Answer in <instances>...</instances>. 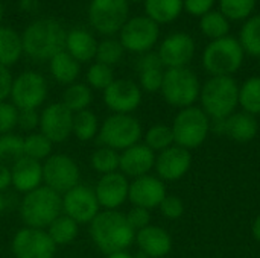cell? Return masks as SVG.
Returning <instances> with one entry per match:
<instances>
[{"label": "cell", "instance_id": "1", "mask_svg": "<svg viewBox=\"0 0 260 258\" xmlns=\"http://www.w3.org/2000/svg\"><path fill=\"white\" fill-rule=\"evenodd\" d=\"M88 234L104 255L128 251L136 240V231L129 227L125 213L119 210H101L88 224Z\"/></svg>", "mask_w": 260, "mask_h": 258}, {"label": "cell", "instance_id": "2", "mask_svg": "<svg viewBox=\"0 0 260 258\" xmlns=\"http://www.w3.org/2000/svg\"><path fill=\"white\" fill-rule=\"evenodd\" d=\"M67 30L53 18L32 21L21 33L23 53L35 61H49L64 50Z\"/></svg>", "mask_w": 260, "mask_h": 258}, {"label": "cell", "instance_id": "3", "mask_svg": "<svg viewBox=\"0 0 260 258\" xmlns=\"http://www.w3.org/2000/svg\"><path fill=\"white\" fill-rule=\"evenodd\" d=\"M61 213V195L46 186L23 195L18 205V214L23 225L30 228L46 230Z\"/></svg>", "mask_w": 260, "mask_h": 258}, {"label": "cell", "instance_id": "4", "mask_svg": "<svg viewBox=\"0 0 260 258\" xmlns=\"http://www.w3.org/2000/svg\"><path fill=\"white\" fill-rule=\"evenodd\" d=\"M201 109L215 122L224 120L239 105V87L232 76H212L200 93Z\"/></svg>", "mask_w": 260, "mask_h": 258}, {"label": "cell", "instance_id": "5", "mask_svg": "<svg viewBox=\"0 0 260 258\" xmlns=\"http://www.w3.org/2000/svg\"><path fill=\"white\" fill-rule=\"evenodd\" d=\"M143 137V128L137 117L133 114H110L101 122L98 143L99 146L111 148L122 152L137 143Z\"/></svg>", "mask_w": 260, "mask_h": 258}, {"label": "cell", "instance_id": "6", "mask_svg": "<svg viewBox=\"0 0 260 258\" xmlns=\"http://www.w3.org/2000/svg\"><path fill=\"white\" fill-rule=\"evenodd\" d=\"M245 52L235 36H224L207 44L203 53V65L212 76H232L244 62Z\"/></svg>", "mask_w": 260, "mask_h": 258}, {"label": "cell", "instance_id": "7", "mask_svg": "<svg viewBox=\"0 0 260 258\" xmlns=\"http://www.w3.org/2000/svg\"><path fill=\"white\" fill-rule=\"evenodd\" d=\"M160 93L171 106L184 109L193 106L200 99L201 84L198 76L187 67L166 68Z\"/></svg>", "mask_w": 260, "mask_h": 258}, {"label": "cell", "instance_id": "8", "mask_svg": "<svg viewBox=\"0 0 260 258\" xmlns=\"http://www.w3.org/2000/svg\"><path fill=\"white\" fill-rule=\"evenodd\" d=\"M171 128L175 144L192 151L200 148L207 140L212 123L210 117L201 108L189 106L178 111Z\"/></svg>", "mask_w": 260, "mask_h": 258}, {"label": "cell", "instance_id": "9", "mask_svg": "<svg viewBox=\"0 0 260 258\" xmlns=\"http://www.w3.org/2000/svg\"><path fill=\"white\" fill-rule=\"evenodd\" d=\"M87 14L96 32L111 36L120 32L129 18V3L128 0H90Z\"/></svg>", "mask_w": 260, "mask_h": 258}, {"label": "cell", "instance_id": "10", "mask_svg": "<svg viewBox=\"0 0 260 258\" xmlns=\"http://www.w3.org/2000/svg\"><path fill=\"white\" fill-rule=\"evenodd\" d=\"M47 93L46 78L35 70H26L14 78L9 102L17 109H38L46 102Z\"/></svg>", "mask_w": 260, "mask_h": 258}, {"label": "cell", "instance_id": "11", "mask_svg": "<svg viewBox=\"0 0 260 258\" xmlns=\"http://www.w3.org/2000/svg\"><path fill=\"white\" fill-rule=\"evenodd\" d=\"M81 184V169L67 154H52L43 161V186L64 195Z\"/></svg>", "mask_w": 260, "mask_h": 258}, {"label": "cell", "instance_id": "12", "mask_svg": "<svg viewBox=\"0 0 260 258\" xmlns=\"http://www.w3.org/2000/svg\"><path fill=\"white\" fill-rule=\"evenodd\" d=\"M160 36V27L146 15H137L126 20L119 32V41L123 49L133 53L151 52Z\"/></svg>", "mask_w": 260, "mask_h": 258}, {"label": "cell", "instance_id": "13", "mask_svg": "<svg viewBox=\"0 0 260 258\" xmlns=\"http://www.w3.org/2000/svg\"><path fill=\"white\" fill-rule=\"evenodd\" d=\"M56 246L46 230L23 227L17 230L11 242L15 258H55Z\"/></svg>", "mask_w": 260, "mask_h": 258}, {"label": "cell", "instance_id": "14", "mask_svg": "<svg viewBox=\"0 0 260 258\" xmlns=\"http://www.w3.org/2000/svg\"><path fill=\"white\" fill-rule=\"evenodd\" d=\"M62 213L73 219L79 227L88 225L101 211V205L94 195V190L88 186L79 184L72 190L61 195Z\"/></svg>", "mask_w": 260, "mask_h": 258}, {"label": "cell", "instance_id": "15", "mask_svg": "<svg viewBox=\"0 0 260 258\" xmlns=\"http://www.w3.org/2000/svg\"><path fill=\"white\" fill-rule=\"evenodd\" d=\"M142 96V88L131 79H114L102 91V100L113 114H133L140 106Z\"/></svg>", "mask_w": 260, "mask_h": 258}, {"label": "cell", "instance_id": "16", "mask_svg": "<svg viewBox=\"0 0 260 258\" xmlns=\"http://www.w3.org/2000/svg\"><path fill=\"white\" fill-rule=\"evenodd\" d=\"M38 131L53 144L64 143L73 132V113L61 100L49 103L43 111H40Z\"/></svg>", "mask_w": 260, "mask_h": 258}, {"label": "cell", "instance_id": "17", "mask_svg": "<svg viewBox=\"0 0 260 258\" xmlns=\"http://www.w3.org/2000/svg\"><path fill=\"white\" fill-rule=\"evenodd\" d=\"M163 67L181 68L187 67L195 55V41L189 33L175 32L168 35L157 50Z\"/></svg>", "mask_w": 260, "mask_h": 258}, {"label": "cell", "instance_id": "18", "mask_svg": "<svg viewBox=\"0 0 260 258\" xmlns=\"http://www.w3.org/2000/svg\"><path fill=\"white\" fill-rule=\"evenodd\" d=\"M101 210H119L128 201L129 181L122 172L102 175L93 187Z\"/></svg>", "mask_w": 260, "mask_h": 258}, {"label": "cell", "instance_id": "19", "mask_svg": "<svg viewBox=\"0 0 260 258\" xmlns=\"http://www.w3.org/2000/svg\"><path fill=\"white\" fill-rule=\"evenodd\" d=\"M166 195L168 192H166L165 182L158 176H154L149 173V175L136 178L129 182L128 201L133 204V207H140V208L151 211L160 207Z\"/></svg>", "mask_w": 260, "mask_h": 258}, {"label": "cell", "instance_id": "20", "mask_svg": "<svg viewBox=\"0 0 260 258\" xmlns=\"http://www.w3.org/2000/svg\"><path fill=\"white\" fill-rule=\"evenodd\" d=\"M190 166H192L190 151L174 144L155 157L154 170L157 172V176L163 182L166 181L171 182L184 178L190 170Z\"/></svg>", "mask_w": 260, "mask_h": 258}, {"label": "cell", "instance_id": "21", "mask_svg": "<svg viewBox=\"0 0 260 258\" xmlns=\"http://www.w3.org/2000/svg\"><path fill=\"white\" fill-rule=\"evenodd\" d=\"M155 152H152L145 143H137L120 152L119 172L133 179L149 175L155 166Z\"/></svg>", "mask_w": 260, "mask_h": 258}, {"label": "cell", "instance_id": "22", "mask_svg": "<svg viewBox=\"0 0 260 258\" xmlns=\"http://www.w3.org/2000/svg\"><path fill=\"white\" fill-rule=\"evenodd\" d=\"M216 131L238 143H248L259 132L257 119L247 113H233L224 120L216 122Z\"/></svg>", "mask_w": 260, "mask_h": 258}, {"label": "cell", "instance_id": "23", "mask_svg": "<svg viewBox=\"0 0 260 258\" xmlns=\"http://www.w3.org/2000/svg\"><path fill=\"white\" fill-rule=\"evenodd\" d=\"M134 243L139 246V252L148 258H163L172 251L171 234L157 225H149L137 231Z\"/></svg>", "mask_w": 260, "mask_h": 258}, {"label": "cell", "instance_id": "24", "mask_svg": "<svg viewBox=\"0 0 260 258\" xmlns=\"http://www.w3.org/2000/svg\"><path fill=\"white\" fill-rule=\"evenodd\" d=\"M12 187L18 193H29L43 186V163L21 157L11 164Z\"/></svg>", "mask_w": 260, "mask_h": 258}, {"label": "cell", "instance_id": "25", "mask_svg": "<svg viewBox=\"0 0 260 258\" xmlns=\"http://www.w3.org/2000/svg\"><path fill=\"white\" fill-rule=\"evenodd\" d=\"M98 44L99 43L91 32L84 27H73L66 33L64 50L79 64H82L96 58Z\"/></svg>", "mask_w": 260, "mask_h": 258}, {"label": "cell", "instance_id": "26", "mask_svg": "<svg viewBox=\"0 0 260 258\" xmlns=\"http://www.w3.org/2000/svg\"><path fill=\"white\" fill-rule=\"evenodd\" d=\"M49 70L52 78L61 85H70L76 82L81 73V64L72 58L66 50L58 52L49 59Z\"/></svg>", "mask_w": 260, "mask_h": 258}, {"label": "cell", "instance_id": "27", "mask_svg": "<svg viewBox=\"0 0 260 258\" xmlns=\"http://www.w3.org/2000/svg\"><path fill=\"white\" fill-rule=\"evenodd\" d=\"M21 55V35L9 26H0V65L9 68L11 65L18 62Z\"/></svg>", "mask_w": 260, "mask_h": 258}, {"label": "cell", "instance_id": "28", "mask_svg": "<svg viewBox=\"0 0 260 258\" xmlns=\"http://www.w3.org/2000/svg\"><path fill=\"white\" fill-rule=\"evenodd\" d=\"M145 12L154 23L168 24L183 12V0H145Z\"/></svg>", "mask_w": 260, "mask_h": 258}, {"label": "cell", "instance_id": "29", "mask_svg": "<svg viewBox=\"0 0 260 258\" xmlns=\"http://www.w3.org/2000/svg\"><path fill=\"white\" fill-rule=\"evenodd\" d=\"M46 231H47L49 237L52 239V242L55 243L56 248L69 246L70 243H73L78 239V236H79V225L73 219H70L64 213H61L46 228Z\"/></svg>", "mask_w": 260, "mask_h": 258}, {"label": "cell", "instance_id": "30", "mask_svg": "<svg viewBox=\"0 0 260 258\" xmlns=\"http://www.w3.org/2000/svg\"><path fill=\"white\" fill-rule=\"evenodd\" d=\"M61 102L73 114L84 109H90V105L93 102V90L84 82H73L66 87Z\"/></svg>", "mask_w": 260, "mask_h": 258}, {"label": "cell", "instance_id": "31", "mask_svg": "<svg viewBox=\"0 0 260 258\" xmlns=\"http://www.w3.org/2000/svg\"><path fill=\"white\" fill-rule=\"evenodd\" d=\"M101 128V120L98 114L91 109H84L73 114V132L72 135L79 141H91L98 138Z\"/></svg>", "mask_w": 260, "mask_h": 258}, {"label": "cell", "instance_id": "32", "mask_svg": "<svg viewBox=\"0 0 260 258\" xmlns=\"http://www.w3.org/2000/svg\"><path fill=\"white\" fill-rule=\"evenodd\" d=\"M23 148H24V157L37 160L40 163H43L53 154V143L40 131L26 134L23 137Z\"/></svg>", "mask_w": 260, "mask_h": 258}, {"label": "cell", "instance_id": "33", "mask_svg": "<svg viewBox=\"0 0 260 258\" xmlns=\"http://www.w3.org/2000/svg\"><path fill=\"white\" fill-rule=\"evenodd\" d=\"M200 30L207 38H210L212 41L219 40V38H224V36L229 35L230 21L221 11L212 9L206 15L200 17Z\"/></svg>", "mask_w": 260, "mask_h": 258}, {"label": "cell", "instance_id": "34", "mask_svg": "<svg viewBox=\"0 0 260 258\" xmlns=\"http://www.w3.org/2000/svg\"><path fill=\"white\" fill-rule=\"evenodd\" d=\"M119 163H120V152L107 146H99L98 149L93 151L90 157L91 169L101 176L113 172H119Z\"/></svg>", "mask_w": 260, "mask_h": 258}, {"label": "cell", "instance_id": "35", "mask_svg": "<svg viewBox=\"0 0 260 258\" xmlns=\"http://www.w3.org/2000/svg\"><path fill=\"white\" fill-rule=\"evenodd\" d=\"M239 105L244 113L251 116L260 114V76L248 78L239 87Z\"/></svg>", "mask_w": 260, "mask_h": 258}, {"label": "cell", "instance_id": "36", "mask_svg": "<svg viewBox=\"0 0 260 258\" xmlns=\"http://www.w3.org/2000/svg\"><path fill=\"white\" fill-rule=\"evenodd\" d=\"M239 43L245 53L260 56V14L245 20L239 33Z\"/></svg>", "mask_w": 260, "mask_h": 258}, {"label": "cell", "instance_id": "37", "mask_svg": "<svg viewBox=\"0 0 260 258\" xmlns=\"http://www.w3.org/2000/svg\"><path fill=\"white\" fill-rule=\"evenodd\" d=\"M143 137H145V144L152 152H158V154L175 144L172 128L168 126V125H161V123L151 126L143 134Z\"/></svg>", "mask_w": 260, "mask_h": 258}, {"label": "cell", "instance_id": "38", "mask_svg": "<svg viewBox=\"0 0 260 258\" xmlns=\"http://www.w3.org/2000/svg\"><path fill=\"white\" fill-rule=\"evenodd\" d=\"M21 157H24L23 137L15 132L0 135V163L11 166Z\"/></svg>", "mask_w": 260, "mask_h": 258}, {"label": "cell", "instance_id": "39", "mask_svg": "<svg viewBox=\"0 0 260 258\" xmlns=\"http://www.w3.org/2000/svg\"><path fill=\"white\" fill-rule=\"evenodd\" d=\"M257 0H218L219 11L229 18V21L248 20L256 8Z\"/></svg>", "mask_w": 260, "mask_h": 258}, {"label": "cell", "instance_id": "40", "mask_svg": "<svg viewBox=\"0 0 260 258\" xmlns=\"http://www.w3.org/2000/svg\"><path fill=\"white\" fill-rule=\"evenodd\" d=\"M123 53H125V49H123L122 43L117 38L108 36V38L99 41L94 59L98 62H102L105 65L113 67V65L120 62V59L123 58Z\"/></svg>", "mask_w": 260, "mask_h": 258}, {"label": "cell", "instance_id": "41", "mask_svg": "<svg viewBox=\"0 0 260 258\" xmlns=\"http://www.w3.org/2000/svg\"><path fill=\"white\" fill-rule=\"evenodd\" d=\"M114 71L113 67L105 65L102 62H93L85 73V84L91 88V90H99L104 91L113 81H114Z\"/></svg>", "mask_w": 260, "mask_h": 258}, {"label": "cell", "instance_id": "42", "mask_svg": "<svg viewBox=\"0 0 260 258\" xmlns=\"http://www.w3.org/2000/svg\"><path fill=\"white\" fill-rule=\"evenodd\" d=\"M165 70L163 68H151L139 71V87L146 93H157L161 90Z\"/></svg>", "mask_w": 260, "mask_h": 258}, {"label": "cell", "instance_id": "43", "mask_svg": "<svg viewBox=\"0 0 260 258\" xmlns=\"http://www.w3.org/2000/svg\"><path fill=\"white\" fill-rule=\"evenodd\" d=\"M18 109L9 100L0 102V135L14 132L17 128Z\"/></svg>", "mask_w": 260, "mask_h": 258}, {"label": "cell", "instance_id": "44", "mask_svg": "<svg viewBox=\"0 0 260 258\" xmlns=\"http://www.w3.org/2000/svg\"><path fill=\"white\" fill-rule=\"evenodd\" d=\"M160 213L169 219V220H177L184 214V204L183 201L175 196V195H166V198L161 201L160 207H158Z\"/></svg>", "mask_w": 260, "mask_h": 258}, {"label": "cell", "instance_id": "45", "mask_svg": "<svg viewBox=\"0 0 260 258\" xmlns=\"http://www.w3.org/2000/svg\"><path fill=\"white\" fill-rule=\"evenodd\" d=\"M17 128L26 134L38 131V128H40V111L38 109H18Z\"/></svg>", "mask_w": 260, "mask_h": 258}, {"label": "cell", "instance_id": "46", "mask_svg": "<svg viewBox=\"0 0 260 258\" xmlns=\"http://www.w3.org/2000/svg\"><path fill=\"white\" fill-rule=\"evenodd\" d=\"M126 220L129 224V227L137 233L146 227L151 225V211L140 208V207H133L126 214Z\"/></svg>", "mask_w": 260, "mask_h": 258}, {"label": "cell", "instance_id": "47", "mask_svg": "<svg viewBox=\"0 0 260 258\" xmlns=\"http://www.w3.org/2000/svg\"><path fill=\"white\" fill-rule=\"evenodd\" d=\"M216 0H183V11L193 17H203L213 9Z\"/></svg>", "mask_w": 260, "mask_h": 258}, {"label": "cell", "instance_id": "48", "mask_svg": "<svg viewBox=\"0 0 260 258\" xmlns=\"http://www.w3.org/2000/svg\"><path fill=\"white\" fill-rule=\"evenodd\" d=\"M151 68H163V64L160 61V56L157 52H146L142 53L139 61H137V70L143 71V70H151Z\"/></svg>", "mask_w": 260, "mask_h": 258}, {"label": "cell", "instance_id": "49", "mask_svg": "<svg viewBox=\"0 0 260 258\" xmlns=\"http://www.w3.org/2000/svg\"><path fill=\"white\" fill-rule=\"evenodd\" d=\"M12 75L11 70L5 65H0V102H5L11 96V88H12Z\"/></svg>", "mask_w": 260, "mask_h": 258}, {"label": "cell", "instance_id": "50", "mask_svg": "<svg viewBox=\"0 0 260 258\" xmlns=\"http://www.w3.org/2000/svg\"><path fill=\"white\" fill-rule=\"evenodd\" d=\"M12 187V176H11V166L0 163V193Z\"/></svg>", "mask_w": 260, "mask_h": 258}, {"label": "cell", "instance_id": "51", "mask_svg": "<svg viewBox=\"0 0 260 258\" xmlns=\"http://www.w3.org/2000/svg\"><path fill=\"white\" fill-rule=\"evenodd\" d=\"M251 233L254 236V239L260 243V214L256 216V219L253 220V225H251Z\"/></svg>", "mask_w": 260, "mask_h": 258}, {"label": "cell", "instance_id": "52", "mask_svg": "<svg viewBox=\"0 0 260 258\" xmlns=\"http://www.w3.org/2000/svg\"><path fill=\"white\" fill-rule=\"evenodd\" d=\"M105 258H136L133 254H129L128 251H120V252H113L105 255Z\"/></svg>", "mask_w": 260, "mask_h": 258}, {"label": "cell", "instance_id": "53", "mask_svg": "<svg viewBox=\"0 0 260 258\" xmlns=\"http://www.w3.org/2000/svg\"><path fill=\"white\" fill-rule=\"evenodd\" d=\"M3 210H5V199H3V196L0 193V214L3 213Z\"/></svg>", "mask_w": 260, "mask_h": 258}, {"label": "cell", "instance_id": "54", "mask_svg": "<svg viewBox=\"0 0 260 258\" xmlns=\"http://www.w3.org/2000/svg\"><path fill=\"white\" fill-rule=\"evenodd\" d=\"M2 20H3V5L0 3V26H2Z\"/></svg>", "mask_w": 260, "mask_h": 258}, {"label": "cell", "instance_id": "55", "mask_svg": "<svg viewBox=\"0 0 260 258\" xmlns=\"http://www.w3.org/2000/svg\"><path fill=\"white\" fill-rule=\"evenodd\" d=\"M134 257H136V258H148L146 255H143L142 252H139V254H137V255H134Z\"/></svg>", "mask_w": 260, "mask_h": 258}, {"label": "cell", "instance_id": "56", "mask_svg": "<svg viewBox=\"0 0 260 258\" xmlns=\"http://www.w3.org/2000/svg\"><path fill=\"white\" fill-rule=\"evenodd\" d=\"M129 2H134V3H139V2H145V0H128V3Z\"/></svg>", "mask_w": 260, "mask_h": 258}]
</instances>
